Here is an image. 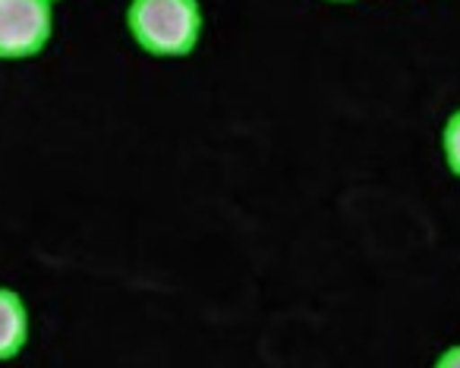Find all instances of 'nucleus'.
Masks as SVG:
<instances>
[{"instance_id": "f257e3e1", "label": "nucleus", "mask_w": 460, "mask_h": 368, "mask_svg": "<svg viewBox=\"0 0 460 368\" xmlns=\"http://www.w3.org/2000/svg\"><path fill=\"white\" fill-rule=\"evenodd\" d=\"M127 29L152 57H186L202 39L199 0H129Z\"/></svg>"}, {"instance_id": "f03ea898", "label": "nucleus", "mask_w": 460, "mask_h": 368, "mask_svg": "<svg viewBox=\"0 0 460 368\" xmlns=\"http://www.w3.org/2000/svg\"><path fill=\"white\" fill-rule=\"evenodd\" d=\"M54 35L51 0H0V60H26Z\"/></svg>"}, {"instance_id": "7ed1b4c3", "label": "nucleus", "mask_w": 460, "mask_h": 368, "mask_svg": "<svg viewBox=\"0 0 460 368\" xmlns=\"http://www.w3.org/2000/svg\"><path fill=\"white\" fill-rule=\"evenodd\" d=\"M29 343V309L20 293L0 286V362L13 359Z\"/></svg>"}, {"instance_id": "20e7f679", "label": "nucleus", "mask_w": 460, "mask_h": 368, "mask_svg": "<svg viewBox=\"0 0 460 368\" xmlns=\"http://www.w3.org/2000/svg\"><path fill=\"white\" fill-rule=\"evenodd\" d=\"M441 152L451 167L454 177H460V110H454L445 123V133H441Z\"/></svg>"}, {"instance_id": "39448f33", "label": "nucleus", "mask_w": 460, "mask_h": 368, "mask_svg": "<svg viewBox=\"0 0 460 368\" xmlns=\"http://www.w3.org/2000/svg\"><path fill=\"white\" fill-rule=\"evenodd\" d=\"M435 365H441V368H460V343L457 346H447L445 353L435 359Z\"/></svg>"}, {"instance_id": "423d86ee", "label": "nucleus", "mask_w": 460, "mask_h": 368, "mask_svg": "<svg viewBox=\"0 0 460 368\" xmlns=\"http://www.w3.org/2000/svg\"><path fill=\"white\" fill-rule=\"evenodd\" d=\"M332 4H353V0H332Z\"/></svg>"}, {"instance_id": "0eeeda50", "label": "nucleus", "mask_w": 460, "mask_h": 368, "mask_svg": "<svg viewBox=\"0 0 460 368\" xmlns=\"http://www.w3.org/2000/svg\"><path fill=\"white\" fill-rule=\"evenodd\" d=\"M51 4H58V0H51Z\"/></svg>"}]
</instances>
